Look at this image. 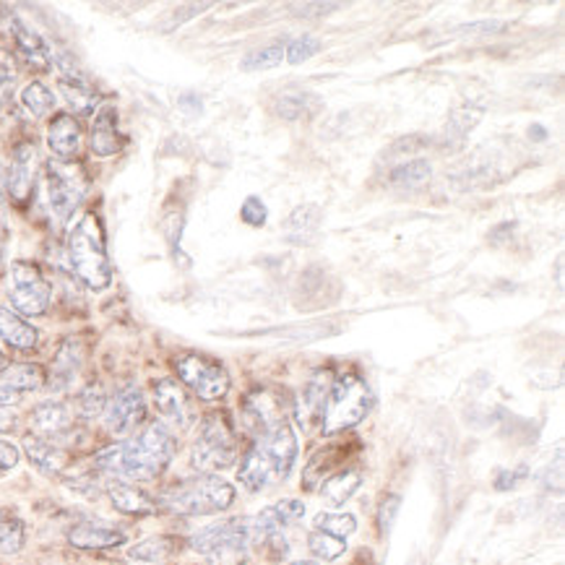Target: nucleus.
Listing matches in <instances>:
<instances>
[{
  "mask_svg": "<svg viewBox=\"0 0 565 565\" xmlns=\"http://www.w3.org/2000/svg\"><path fill=\"white\" fill-rule=\"evenodd\" d=\"M178 454V436L164 423H149L130 438L113 444L94 456V469L113 480L151 482Z\"/></svg>",
  "mask_w": 565,
  "mask_h": 565,
  "instance_id": "obj_1",
  "label": "nucleus"
},
{
  "mask_svg": "<svg viewBox=\"0 0 565 565\" xmlns=\"http://www.w3.org/2000/svg\"><path fill=\"white\" fill-rule=\"evenodd\" d=\"M237 492L220 475H195L180 480L154 498L157 509L172 516H212L232 509Z\"/></svg>",
  "mask_w": 565,
  "mask_h": 565,
  "instance_id": "obj_2",
  "label": "nucleus"
},
{
  "mask_svg": "<svg viewBox=\"0 0 565 565\" xmlns=\"http://www.w3.org/2000/svg\"><path fill=\"white\" fill-rule=\"evenodd\" d=\"M68 264L84 287L103 292L113 285V266L107 256L105 230L99 216L86 212L68 235Z\"/></svg>",
  "mask_w": 565,
  "mask_h": 565,
  "instance_id": "obj_3",
  "label": "nucleus"
},
{
  "mask_svg": "<svg viewBox=\"0 0 565 565\" xmlns=\"http://www.w3.org/2000/svg\"><path fill=\"white\" fill-rule=\"evenodd\" d=\"M237 456H241V444H237L227 412H209L195 433L191 463L201 475H216L230 469Z\"/></svg>",
  "mask_w": 565,
  "mask_h": 565,
  "instance_id": "obj_4",
  "label": "nucleus"
},
{
  "mask_svg": "<svg viewBox=\"0 0 565 565\" xmlns=\"http://www.w3.org/2000/svg\"><path fill=\"white\" fill-rule=\"evenodd\" d=\"M371 407L373 394L358 373L334 375V386H331V394L326 398L321 417L323 436H337V433L358 427L367 417Z\"/></svg>",
  "mask_w": 565,
  "mask_h": 565,
  "instance_id": "obj_5",
  "label": "nucleus"
},
{
  "mask_svg": "<svg viewBox=\"0 0 565 565\" xmlns=\"http://www.w3.org/2000/svg\"><path fill=\"white\" fill-rule=\"evenodd\" d=\"M6 292H9V300L17 308V313L29 318L45 316L50 300H53L50 281L32 260H13L9 266V279H6Z\"/></svg>",
  "mask_w": 565,
  "mask_h": 565,
  "instance_id": "obj_6",
  "label": "nucleus"
},
{
  "mask_svg": "<svg viewBox=\"0 0 565 565\" xmlns=\"http://www.w3.org/2000/svg\"><path fill=\"white\" fill-rule=\"evenodd\" d=\"M175 373L185 388L201 402H220L230 391V373L220 360L201 352H183L175 358Z\"/></svg>",
  "mask_w": 565,
  "mask_h": 565,
  "instance_id": "obj_7",
  "label": "nucleus"
},
{
  "mask_svg": "<svg viewBox=\"0 0 565 565\" xmlns=\"http://www.w3.org/2000/svg\"><path fill=\"white\" fill-rule=\"evenodd\" d=\"M45 180H47V201L50 209H53L57 222H68L71 216L76 214V209L82 206L86 195V172L82 164L76 162H57V159H50L45 168Z\"/></svg>",
  "mask_w": 565,
  "mask_h": 565,
  "instance_id": "obj_8",
  "label": "nucleus"
},
{
  "mask_svg": "<svg viewBox=\"0 0 565 565\" xmlns=\"http://www.w3.org/2000/svg\"><path fill=\"white\" fill-rule=\"evenodd\" d=\"M297 407L292 396L287 391L279 388H253L243 398V417L245 425L253 430V438L258 433L269 430V427L279 423H289V415H292Z\"/></svg>",
  "mask_w": 565,
  "mask_h": 565,
  "instance_id": "obj_9",
  "label": "nucleus"
},
{
  "mask_svg": "<svg viewBox=\"0 0 565 565\" xmlns=\"http://www.w3.org/2000/svg\"><path fill=\"white\" fill-rule=\"evenodd\" d=\"M105 427L115 438H130L147 423V398L139 386H122L107 398Z\"/></svg>",
  "mask_w": 565,
  "mask_h": 565,
  "instance_id": "obj_10",
  "label": "nucleus"
},
{
  "mask_svg": "<svg viewBox=\"0 0 565 565\" xmlns=\"http://www.w3.org/2000/svg\"><path fill=\"white\" fill-rule=\"evenodd\" d=\"M151 396H154V407L159 412V417H162V423L168 425L170 430H185V427H191L193 409L183 383L175 379H159L154 381Z\"/></svg>",
  "mask_w": 565,
  "mask_h": 565,
  "instance_id": "obj_11",
  "label": "nucleus"
},
{
  "mask_svg": "<svg viewBox=\"0 0 565 565\" xmlns=\"http://www.w3.org/2000/svg\"><path fill=\"white\" fill-rule=\"evenodd\" d=\"M40 388H45V371L34 362H13L0 371V407H17L21 398Z\"/></svg>",
  "mask_w": 565,
  "mask_h": 565,
  "instance_id": "obj_12",
  "label": "nucleus"
},
{
  "mask_svg": "<svg viewBox=\"0 0 565 565\" xmlns=\"http://www.w3.org/2000/svg\"><path fill=\"white\" fill-rule=\"evenodd\" d=\"M53 61L57 65V71H61V76H57V89H61L65 103H68V107L76 115H89L94 110V105H97V92L92 89V84L86 82V76L76 68V63L71 61L68 55H53Z\"/></svg>",
  "mask_w": 565,
  "mask_h": 565,
  "instance_id": "obj_13",
  "label": "nucleus"
},
{
  "mask_svg": "<svg viewBox=\"0 0 565 565\" xmlns=\"http://www.w3.org/2000/svg\"><path fill=\"white\" fill-rule=\"evenodd\" d=\"M86 347L78 337H68L65 342L57 347L53 362H50V371L45 373V386L55 394H63L74 386L78 373L84 367Z\"/></svg>",
  "mask_w": 565,
  "mask_h": 565,
  "instance_id": "obj_14",
  "label": "nucleus"
},
{
  "mask_svg": "<svg viewBox=\"0 0 565 565\" xmlns=\"http://www.w3.org/2000/svg\"><path fill=\"white\" fill-rule=\"evenodd\" d=\"M29 425H32V436L53 440V444L61 446V440H65L71 433H74L76 417L68 404L50 398V402H42L32 409V415H29Z\"/></svg>",
  "mask_w": 565,
  "mask_h": 565,
  "instance_id": "obj_15",
  "label": "nucleus"
},
{
  "mask_svg": "<svg viewBox=\"0 0 565 565\" xmlns=\"http://www.w3.org/2000/svg\"><path fill=\"white\" fill-rule=\"evenodd\" d=\"M38 147L32 141H21L11 154V164L6 168V193L17 204H24L34 188V175H38Z\"/></svg>",
  "mask_w": 565,
  "mask_h": 565,
  "instance_id": "obj_16",
  "label": "nucleus"
},
{
  "mask_svg": "<svg viewBox=\"0 0 565 565\" xmlns=\"http://www.w3.org/2000/svg\"><path fill=\"white\" fill-rule=\"evenodd\" d=\"M126 540L128 534L122 529L99 519H84L68 529V545L76 550H89V553L120 547L126 545Z\"/></svg>",
  "mask_w": 565,
  "mask_h": 565,
  "instance_id": "obj_17",
  "label": "nucleus"
},
{
  "mask_svg": "<svg viewBox=\"0 0 565 565\" xmlns=\"http://www.w3.org/2000/svg\"><path fill=\"white\" fill-rule=\"evenodd\" d=\"M122 147H126V139H122L118 128V110L113 105H99V110L94 113L92 120V134H89V149L94 157H115L120 154Z\"/></svg>",
  "mask_w": 565,
  "mask_h": 565,
  "instance_id": "obj_18",
  "label": "nucleus"
},
{
  "mask_svg": "<svg viewBox=\"0 0 565 565\" xmlns=\"http://www.w3.org/2000/svg\"><path fill=\"white\" fill-rule=\"evenodd\" d=\"M47 147L57 157V162H76L82 151V126L74 115L57 113L47 126Z\"/></svg>",
  "mask_w": 565,
  "mask_h": 565,
  "instance_id": "obj_19",
  "label": "nucleus"
},
{
  "mask_svg": "<svg viewBox=\"0 0 565 565\" xmlns=\"http://www.w3.org/2000/svg\"><path fill=\"white\" fill-rule=\"evenodd\" d=\"M9 29H11L13 42H17L19 55L24 57V61L32 65V68L47 71L50 65H53V50H50L45 38H42L40 32H34V29L29 26L24 19L13 17L9 21Z\"/></svg>",
  "mask_w": 565,
  "mask_h": 565,
  "instance_id": "obj_20",
  "label": "nucleus"
},
{
  "mask_svg": "<svg viewBox=\"0 0 565 565\" xmlns=\"http://www.w3.org/2000/svg\"><path fill=\"white\" fill-rule=\"evenodd\" d=\"M105 492L110 498L113 509L118 513H126V516H154V513H159L154 498L141 488H136L134 482L110 480L105 484Z\"/></svg>",
  "mask_w": 565,
  "mask_h": 565,
  "instance_id": "obj_21",
  "label": "nucleus"
},
{
  "mask_svg": "<svg viewBox=\"0 0 565 565\" xmlns=\"http://www.w3.org/2000/svg\"><path fill=\"white\" fill-rule=\"evenodd\" d=\"M21 448H24L29 463L47 477L63 475L65 467H68V454L63 451V446L53 444V440H45L29 433V436L21 440Z\"/></svg>",
  "mask_w": 565,
  "mask_h": 565,
  "instance_id": "obj_22",
  "label": "nucleus"
},
{
  "mask_svg": "<svg viewBox=\"0 0 565 565\" xmlns=\"http://www.w3.org/2000/svg\"><path fill=\"white\" fill-rule=\"evenodd\" d=\"M237 477H241V484L248 492H260L266 488H271V484L279 482L277 472H274L271 461L266 459V454L260 451L258 444H250L248 451H245L243 461H241V472H237Z\"/></svg>",
  "mask_w": 565,
  "mask_h": 565,
  "instance_id": "obj_23",
  "label": "nucleus"
},
{
  "mask_svg": "<svg viewBox=\"0 0 565 565\" xmlns=\"http://www.w3.org/2000/svg\"><path fill=\"white\" fill-rule=\"evenodd\" d=\"M0 339L19 352H32L40 344V331L17 310L0 306Z\"/></svg>",
  "mask_w": 565,
  "mask_h": 565,
  "instance_id": "obj_24",
  "label": "nucleus"
},
{
  "mask_svg": "<svg viewBox=\"0 0 565 565\" xmlns=\"http://www.w3.org/2000/svg\"><path fill=\"white\" fill-rule=\"evenodd\" d=\"M344 461H347V446L321 448V451L308 461L306 475H302V488L318 490L331 475H337L339 469H344Z\"/></svg>",
  "mask_w": 565,
  "mask_h": 565,
  "instance_id": "obj_25",
  "label": "nucleus"
},
{
  "mask_svg": "<svg viewBox=\"0 0 565 565\" xmlns=\"http://www.w3.org/2000/svg\"><path fill=\"white\" fill-rule=\"evenodd\" d=\"M331 386H334V373L329 367H321V371L313 373V379L308 381V386L302 388V398H300V415L306 412L308 423H321L323 417V407L326 398L331 394Z\"/></svg>",
  "mask_w": 565,
  "mask_h": 565,
  "instance_id": "obj_26",
  "label": "nucleus"
},
{
  "mask_svg": "<svg viewBox=\"0 0 565 565\" xmlns=\"http://www.w3.org/2000/svg\"><path fill=\"white\" fill-rule=\"evenodd\" d=\"M362 482H365L362 469L347 467V469H339L337 475H331L329 480L318 488V492H321V498L329 505H344L354 495V492L362 488Z\"/></svg>",
  "mask_w": 565,
  "mask_h": 565,
  "instance_id": "obj_27",
  "label": "nucleus"
},
{
  "mask_svg": "<svg viewBox=\"0 0 565 565\" xmlns=\"http://www.w3.org/2000/svg\"><path fill=\"white\" fill-rule=\"evenodd\" d=\"M248 547H250V519L248 526L241 529V532L230 534L222 542L206 553L209 565H245L248 563Z\"/></svg>",
  "mask_w": 565,
  "mask_h": 565,
  "instance_id": "obj_28",
  "label": "nucleus"
},
{
  "mask_svg": "<svg viewBox=\"0 0 565 565\" xmlns=\"http://www.w3.org/2000/svg\"><path fill=\"white\" fill-rule=\"evenodd\" d=\"M318 230H321V209H318L316 204L297 206L285 222L287 241L295 245L310 243L318 235Z\"/></svg>",
  "mask_w": 565,
  "mask_h": 565,
  "instance_id": "obj_29",
  "label": "nucleus"
},
{
  "mask_svg": "<svg viewBox=\"0 0 565 565\" xmlns=\"http://www.w3.org/2000/svg\"><path fill=\"white\" fill-rule=\"evenodd\" d=\"M26 545V524L17 511L0 505V555H19Z\"/></svg>",
  "mask_w": 565,
  "mask_h": 565,
  "instance_id": "obj_30",
  "label": "nucleus"
},
{
  "mask_svg": "<svg viewBox=\"0 0 565 565\" xmlns=\"http://www.w3.org/2000/svg\"><path fill=\"white\" fill-rule=\"evenodd\" d=\"M107 391L99 381L89 383V386H84L78 391L76 398H74V417L82 419V423H92V419L103 417L105 415V407H107Z\"/></svg>",
  "mask_w": 565,
  "mask_h": 565,
  "instance_id": "obj_31",
  "label": "nucleus"
},
{
  "mask_svg": "<svg viewBox=\"0 0 565 565\" xmlns=\"http://www.w3.org/2000/svg\"><path fill=\"white\" fill-rule=\"evenodd\" d=\"M175 547H178V542L172 537H149L128 550V561L159 565L162 561H168L172 553H175Z\"/></svg>",
  "mask_w": 565,
  "mask_h": 565,
  "instance_id": "obj_32",
  "label": "nucleus"
},
{
  "mask_svg": "<svg viewBox=\"0 0 565 565\" xmlns=\"http://www.w3.org/2000/svg\"><path fill=\"white\" fill-rule=\"evenodd\" d=\"M21 105H24L34 118H47V115L55 110V97L45 84L32 82L24 86V92H21Z\"/></svg>",
  "mask_w": 565,
  "mask_h": 565,
  "instance_id": "obj_33",
  "label": "nucleus"
},
{
  "mask_svg": "<svg viewBox=\"0 0 565 565\" xmlns=\"http://www.w3.org/2000/svg\"><path fill=\"white\" fill-rule=\"evenodd\" d=\"M285 61V45H279V42H274V45H266L260 50H253L243 57L241 68L245 74H253V71H269V68H277Z\"/></svg>",
  "mask_w": 565,
  "mask_h": 565,
  "instance_id": "obj_34",
  "label": "nucleus"
},
{
  "mask_svg": "<svg viewBox=\"0 0 565 565\" xmlns=\"http://www.w3.org/2000/svg\"><path fill=\"white\" fill-rule=\"evenodd\" d=\"M316 529L318 532L331 534V537L347 540L358 532V519L352 513H318Z\"/></svg>",
  "mask_w": 565,
  "mask_h": 565,
  "instance_id": "obj_35",
  "label": "nucleus"
},
{
  "mask_svg": "<svg viewBox=\"0 0 565 565\" xmlns=\"http://www.w3.org/2000/svg\"><path fill=\"white\" fill-rule=\"evenodd\" d=\"M316 110H318L316 94H287V97H281L277 103V113L285 120L308 118V115H313Z\"/></svg>",
  "mask_w": 565,
  "mask_h": 565,
  "instance_id": "obj_36",
  "label": "nucleus"
},
{
  "mask_svg": "<svg viewBox=\"0 0 565 565\" xmlns=\"http://www.w3.org/2000/svg\"><path fill=\"white\" fill-rule=\"evenodd\" d=\"M308 547H310V553L318 557V561L331 563V561H339V557L347 553V540L331 537V534L318 532L316 529V532H310Z\"/></svg>",
  "mask_w": 565,
  "mask_h": 565,
  "instance_id": "obj_37",
  "label": "nucleus"
},
{
  "mask_svg": "<svg viewBox=\"0 0 565 565\" xmlns=\"http://www.w3.org/2000/svg\"><path fill=\"white\" fill-rule=\"evenodd\" d=\"M430 178V162L427 159H409V162L398 164V168L391 172V183L402 185V188H412L425 183Z\"/></svg>",
  "mask_w": 565,
  "mask_h": 565,
  "instance_id": "obj_38",
  "label": "nucleus"
},
{
  "mask_svg": "<svg viewBox=\"0 0 565 565\" xmlns=\"http://www.w3.org/2000/svg\"><path fill=\"white\" fill-rule=\"evenodd\" d=\"M318 50H321V40H316L313 34H302V38H297L289 42L285 47V61L292 63V65H300L313 57Z\"/></svg>",
  "mask_w": 565,
  "mask_h": 565,
  "instance_id": "obj_39",
  "label": "nucleus"
},
{
  "mask_svg": "<svg viewBox=\"0 0 565 565\" xmlns=\"http://www.w3.org/2000/svg\"><path fill=\"white\" fill-rule=\"evenodd\" d=\"M241 216L245 224H250V227H264L266 220H269V209H266V204L258 195H248L241 206Z\"/></svg>",
  "mask_w": 565,
  "mask_h": 565,
  "instance_id": "obj_40",
  "label": "nucleus"
},
{
  "mask_svg": "<svg viewBox=\"0 0 565 565\" xmlns=\"http://www.w3.org/2000/svg\"><path fill=\"white\" fill-rule=\"evenodd\" d=\"M398 509H402V498L398 495H386L379 505V534L381 537H388L391 526L398 516Z\"/></svg>",
  "mask_w": 565,
  "mask_h": 565,
  "instance_id": "obj_41",
  "label": "nucleus"
},
{
  "mask_svg": "<svg viewBox=\"0 0 565 565\" xmlns=\"http://www.w3.org/2000/svg\"><path fill=\"white\" fill-rule=\"evenodd\" d=\"M274 505H277L279 516L287 524V529L295 526L297 521H302V516H306V503L297 501V498H285V501H279V503H274Z\"/></svg>",
  "mask_w": 565,
  "mask_h": 565,
  "instance_id": "obj_42",
  "label": "nucleus"
},
{
  "mask_svg": "<svg viewBox=\"0 0 565 565\" xmlns=\"http://www.w3.org/2000/svg\"><path fill=\"white\" fill-rule=\"evenodd\" d=\"M19 459H21L19 448L9 444V440H0V477L9 475L11 469H17Z\"/></svg>",
  "mask_w": 565,
  "mask_h": 565,
  "instance_id": "obj_43",
  "label": "nucleus"
},
{
  "mask_svg": "<svg viewBox=\"0 0 565 565\" xmlns=\"http://www.w3.org/2000/svg\"><path fill=\"white\" fill-rule=\"evenodd\" d=\"M292 9L300 11V17H326V13L342 9V3H300Z\"/></svg>",
  "mask_w": 565,
  "mask_h": 565,
  "instance_id": "obj_44",
  "label": "nucleus"
},
{
  "mask_svg": "<svg viewBox=\"0 0 565 565\" xmlns=\"http://www.w3.org/2000/svg\"><path fill=\"white\" fill-rule=\"evenodd\" d=\"M13 86H17V78H13L9 65H3V61H0V105L9 103Z\"/></svg>",
  "mask_w": 565,
  "mask_h": 565,
  "instance_id": "obj_45",
  "label": "nucleus"
},
{
  "mask_svg": "<svg viewBox=\"0 0 565 565\" xmlns=\"http://www.w3.org/2000/svg\"><path fill=\"white\" fill-rule=\"evenodd\" d=\"M503 26H505L503 21H480V24L461 26L459 32H461V34H469V38H475V34H495V32H501Z\"/></svg>",
  "mask_w": 565,
  "mask_h": 565,
  "instance_id": "obj_46",
  "label": "nucleus"
},
{
  "mask_svg": "<svg viewBox=\"0 0 565 565\" xmlns=\"http://www.w3.org/2000/svg\"><path fill=\"white\" fill-rule=\"evenodd\" d=\"M17 427V415H11V409L0 407V433H11Z\"/></svg>",
  "mask_w": 565,
  "mask_h": 565,
  "instance_id": "obj_47",
  "label": "nucleus"
},
{
  "mask_svg": "<svg viewBox=\"0 0 565 565\" xmlns=\"http://www.w3.org/2000/svg\"><path fill=\"white\" fill-rule=\"evenodd\" d=\"M6 241H9V230H6L3 216H0V258H3V253H6Z\"/></svg>",
  "mask_w": 565,
  "mask_h": 565,
  "instance_id": "obj_48",
  "label": "nucleus"
},
{
  "mask_svg": "<svg viewBox=\"0 0 565 565\" xmlns=\"http://www.w3.org/2000/svg\"><path fill=\"white\" fill-rule=\"evenodd\" d=\"M529 136H534V141H545L547 139V130L542 126H532L529 128Z\"/></svg>",
  "mask_w": 565,
  "mask_h": 565,
  "instance_id": "obj_49",
  "label": "nucleus"
},
{
  "mask_svg": "<svg viewBox=\"0 0 565 565\" xmlns=\"http://www.w3.org/2000/svg\"><path fill=\"white\" fill-rule=\"evenodd\" d=\"M3 193H6V168L3 162H0V199H3Z\"/></svg>",
  "mask_w": 565,
  "mask_h": 565,
  "instance_id": "obj_50",
  "label": "nucleus"
},
{
  "mask_svg": "<svg viewBox=\"0 0 565 565\" xmlns=\"http://www.w3.org/2000/svg\"><path fill=\"white\" fill-rule=\"evenodd\" d=\"M289 565H321L318 561H295V563H289Z\"/></svg>",
  "mask_w": 565,
  "mask_h": 565,
  "instance_id": "obj_51",
  "label": "nucleus"
},
{
  "mask_svg": "<svg viewBox=\"0 0 565 565\" xmlns=\"http://www.w3.org/2000/svg\"><path fill=\"white\" fill-rule=\"evenodd\" d=\"M118 565H154V563H136V561H128V563H118Z\"/></svg>",
  "mask_w": 565,
  "mask_h": 565,
  "instance_id": "obj_52",
  "label": "nucleus"
},
{
  "mask_svg": "<svg viewBox=\"0 0 565 565\" xmlns=\"http://www.w3.org/2000/svg\"><path fill=\"white\" fill-rule=\"evenodd\" d=\"M3 365H6V354H3V350H0V371H3Z\"/></svg>",
  "mask_w": 565,
  "mask_h": 565,
  "instance_id": "obj_53",
  "label": "nucleus"
}]
</instances>
